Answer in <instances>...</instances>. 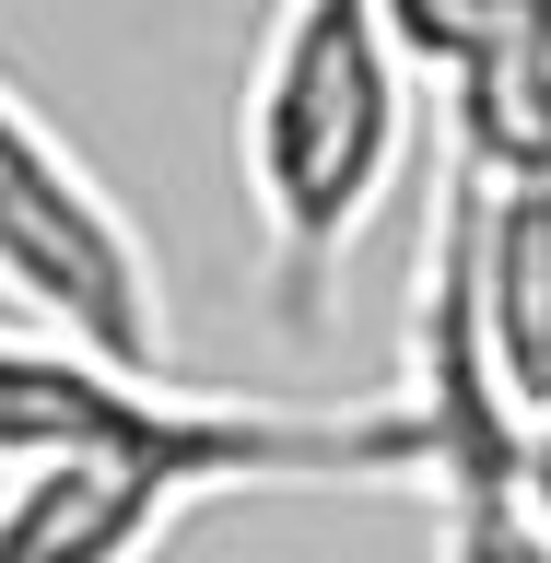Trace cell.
<instances>
[{"instance_id":"2","label":"cell","mask_w":551,"mask_h":563,"mask_svg":"<svg viewBox=\"0 0 551 563\" xmlns=\"http://www.w3.org/2000/svg\"><path fill=\"white\" fill-rule=\"evenodd\" d=\"M422 70L387 0H271L235 95V188L258 223V282L282 329H329L364 223L411 165Z\"/></svg>"},{"instance_id":"7","label":"cell","mask_w":551,"mask_h":563,"mask_svg":"<svg viewBox=\"0 0 551 563\" xmlns=\"http://www.w3.org/2000/svg\"><path fill=\"white\" fill-rule=\"evenodd\" d=\"M517 12H528V47L551 59V0H517Z\"/></svg>"},{"instance_id":"5","label":"cell","mask_w":551,"mask_h":563,"mask_svg":"<svg viewBox=\"0 0 551 563\" xmlns=\"http://www.w3.org/2000/svg\"><path fill=\"white\" fill-rule=\"evenodd\" d=\"M458 176V223H470V329L505 387V411L528 422V446L551 434V176Z\"/></svg>"},{"instance_id":"3","label":"cell","mask_w":551,"mask_h":563,"mask_svg":"<svg viewBox=\"0 0 551 563\" xmlns=\"http://www.w3.org/2000/svg\"><path fill=\"white\" fill-rule=\"evenodd\" d=\"M0 306L106 352V364L176 376V317H165L153 235L130 223V200L59 141V118L12 70H0Z\"/></svg>"},{"instance_id":"1","label":"cell","mask_w":551,"mask_h":563,"mask_svg":"<svg viewBox=\"0 0 551 563\" xmlns=\"http://www.w3.org/2000/svg\"><path fill=\"white\" fill-rule=\"evenodd\" d=\"M35 470H176L188 493H271V482H411L422 411L411 399H235L176 387L141 364L0 317V482Z\"/></svg>"},{"instance_id":"6","label":"cell","mask_w":551,"mask_h":563,"mask_svg":"<svg viewBox=\"0 0 551 563\" xmlns=\"http://www.w3.org/2000/svg\"><path fill=\"white\" fill-rule=\"evenodd\" d=\"M200 505L176 470H35L0 482V563H153Z\"/></svg>"},{"instance_id":"4","label":"cell","mask_w":551,"mask_h":563,"mask_svg":"<svg viewBox=\"0 0 551 563\" xmlns=\"http://www.w3.org/2000/svg\"><path fill=\"white\" fill-rule=\"evenodd\" d=\"M422 411V493H434V563H551V505H540V446L505 411V387L470 329V223H458V176H434V223H422L411 271V387Z\"/></svg>"}]
</instances>
